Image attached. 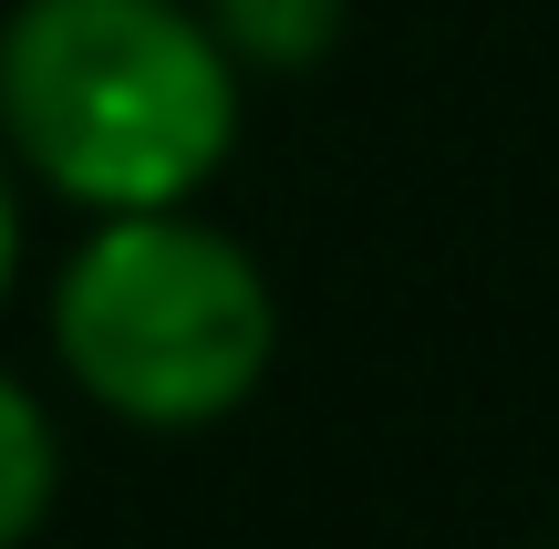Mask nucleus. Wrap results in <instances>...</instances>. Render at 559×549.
<instances>
[{
	"label": "nucleus",
	"instance_id": "nucleus-1",
	"mask_svg": "<svg viewBox=\"0 0 559 549\" xmlns=\"http://www.w3.org/2000/svg\"><path fill=\"white\" fill-rule=\"evenodd\" d=\"M239 83L198 0H11L0 21V145L94 218L198 198L239 145Z\"/></svg>",
	"mask_w": 559,
	"mask_h": 549
},
{
	"label": "nucleus",
	"instance_id": "nucleus-2",
	"mask_svg": "<svg viewBox=\"0 0 559 549\" xmlns=\"http://www.w3.org/2000/svg\"><path fill=\"white\" fill-rule=\"evenodd\" d=\"M52 353L104 415L145 435L228 426L280 363V290L228 239L218 218L187 207H124L94 218V239L52 281Z\"/></svg>",
	"mask_w": 559,
	"mask_h": 549
},
{
	"label": "nucleus",
	"instance_id": "nucleus-3",
	"mask_svg": "<svg viewBox=\"0 0 559 549\" xmlns=\"http://www.w3.org/2000/svg\"><path fill=\"white\" fill-rule=\"evenodd\" d=\"M198 21L218 32V52L239 73H311L342 41L353 0H198Z\"/></svg>",
	"mask_w": 559,
	"mask_h": 549
},
{
	"label": "nucleus",
	"instance_id": "nucleus-4",
	"mask_svg": "<svg viewBox=\"0 0 559 549\" xmlns=\"http://www.w3.org/2000/svg\"><path fill=\"white\" fill-rule=\"evenodd\" d=\"M62 498V435L21 373H0V549H32V529Z\"/></svg>",
	"mask_w": 559,
	"mask_h": 549
},
{
	"label": "nucleus",
	"instance_id": "nucleus-5",
	"mask_svg": "<svg viewBox=\"0 0 559 549\" xmlns=\"http://www.w3.org/2000/svg\"><path fill=\"white\" fill-rule=\"evenodd\" d=\"M11 281H21V166L0 145V301H11Z\"/></svg>",
	"mask_w": 559,
	"mask_h": 549
}]
</instances>
